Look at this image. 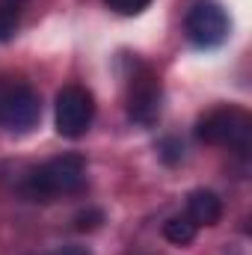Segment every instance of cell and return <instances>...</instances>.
Wrapping results in <instances>:
<instances>
[{
	"label": "cell",
	"mask_w": 252,
	"mask_h": 255,
	"mask_svg": "<svg viewBox=\"0 0 252 255\" xmlns=\"http://www.w3.org/2000/svg\"><path fill=\"white\" fill-rule=\"evenodd\" d=\"M83 181H86V160L80 154H60L36 166L21 190L33 202H54L60 196L77 193Z\"/></svg>",
	"instance_id": "1"
},
{
	"label": "cell",
	"mask_w": 252,
	"mask_h": 255,
	"mask_svg": "<svg viewBox=\"0 0 252 255\" xmlns=\"http://www.w3.org/2000/svg\"><path fill=\"white\" fill-rule=\"evenodd\" d=\"M196 136L208 145H226V148L247 151L252 139V119L241 107H217L199 119Z\"/></svg>",
	"instance_id": "2"
},
{
	"label": "cell",
	"mask_w": 252,
	"mask_h": 255,
	"mask_svg": "<svg viewBox=\"0 0 252 255\" xmlns=\"http://www.w3.org/2000/svg\"><path fill=\"white\" fill-rule=\"evenodd\" d=\"M42 119L39 92L24 80H0V128L6 130H30Z\"/></svg>",
	"instance_id": "3"
},
{
	"label": "cell",
	"mask_w": 252,
	"mask_h": 255,
	"mask_svg": "<svg viewBox=\"0 0 252 255\" xmlns=\"http://www.w3.org/2000/svg\"><path fill=\"white\" fill-rule=\"evenodd\" d=\"M95 119V98L86 86L80 83H68L57 92V104H54V122L57 133L65 139H77L83 136Z\"/></svg>",
	"instance_id": "4"
},
{
	"label": "cell",
	"mask_w": 252,
	"mask_h": 255,
	"mask_svg": "<svg viewBox=\"0 0 252 255\" xmlns=\"http://www.w3.org/2000/svg\"><path fill=\"white\" fill-rule=\"evenodd\" d=\"M184 30H187V39L196 48H217L229 39V15L220 3L214 0H196L190 6L187 18H184Z\"/></svg>",
	"instance_id": "5"
},
{
	"label": "cell",
	"mask_w": 252,
	"mask_h": 255,
	"mask_svg": "<svg viewBox=\"0 0 252 255\" xmlns=\"http://www.w3.org/2000/svg\"><path fill=\"white\" fill-rule=\"evenodd\" d=\"M160 104H163V89H160V80L151 68L139 65L136 74H130L127 80V116L130 122L148 128L157 122L160 116Z\"/></svg>",
	"instance_id": "6"
},
{
	"label": "cell",
	"mask_w": 252,
	"mask_h": 255,
	"mask_svg": "<svg viewBox=\"0 0 252 255\" xmlns=\"http://www.w3.org/2000/svg\"><path fill=\"white\" fill-rule=\"evenodd\" d=\"M187 217L193 226H217L223 217V202L214 190H193L187 196Z\"/></svg>",
	"instance_id": "7"
},
{
	"label": "cell",
	"mask_w": 252,
	"mask_h": 255,
	"mask_svg": "<svg viewBox=\"0 0 252 255\" xmlns=\"http://www.w3.org/2000/svg\"><path fill=\"white\" fill-rule=\"evenodd\" d=\"M24 9H27V0H0V42L15 36Z\"/></svg>",
	"instance_id": "8"
},
{
	"label": "cell",
	"mask_w": 252,
	"mask_h": 255,
	"mask_svg": "<svg viewBox=\"0 0 252 255\" xmlns=\"http://www.w3.org/2000/svg\"><path fill=\"white\" fill-rule=\"evenodd\" d=\"M196 232H199V226H193L187 217H172V220L163 223V238H166L169 244H175V247L193 244V241H196Z\"/></svg>",
	"instance_id": "9"
},
{
	"label": "cell",
	"mask_w": 252,
	"mask_h": 255,
	"mask_svg": "<svg viewBox=\"0 0 252 255\" xmlns=\"http://www.w3.org/2000/svg\"><path fill=\"white\" fill-rule=\"evenodd\" d=\"M116 15H139L142 9H148L151 0H104Z\"/></svg>",
	"instance_id": "10"
},
{
	"label": "cell",
	"mask_w": 252,
	"mask_h": 255,
	"mask_svg": "<svg viewBox=\"0 0 252 255\" xmlns=\"http://www.w3.org/2000/svg\"><path fill=\"white\" fill-rule=\"evenodd\" d=\"M101 220H104L101 211H83V214L74 217V229H77V232H86V229H95Z\"/></svg>",
	"instance_id": "11"
},
{
	"label": "cell",
	"mask_w": 252,
	"mask_h": 255,
	"mask_svg": "<svg viewBox=\"0 0 252 255\" xmlns=\"http://www.w3.org/2000/svg\"><path fill=\"white\" fill-rule=\"evenodd\" d=\"M160 157H163L166 163H175V160L181 157V145H178L175 139H163V142H160Z\"/></svg>",
	"instance_id": "12"
},
{
	"label": "cell",
	"mask_w": 252,
	"mask_h": 255,
	"mask_svg": "<svg viewBox=\"0 0 252 255\" xmlns=\"http://www.w3.org/2000/svg\"><path fill=\"white\" fill-rule=\"evenodd\" d=\"M54 255H92L86 247H77V244H68V247H63V250H57Z\"/></svg>",
	"instance_id": "13"
}]
</instances>
